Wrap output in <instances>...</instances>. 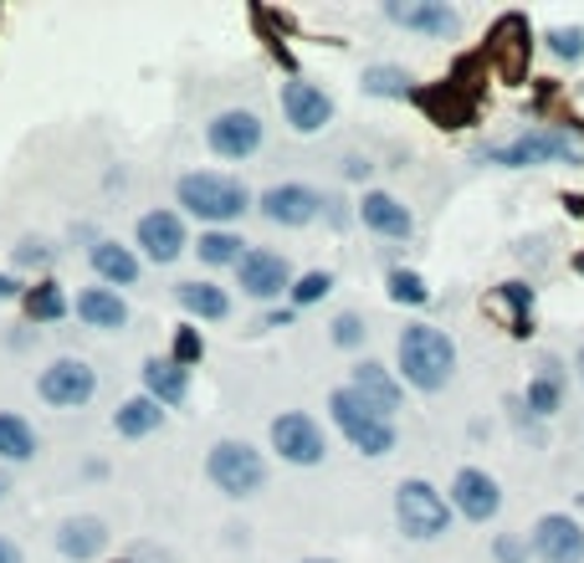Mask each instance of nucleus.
Instances as JSON below:
<instances>
[{"label":"nucleus","instance_id":"1","mask_svg":"<svg viewBox=\"0 0 584 563\" xmlns=\"http://www.w3.org/2000/svg\"><path fill=\"white\" fill-rule=\"evenodd\" d=\"M395 369H400V385L441 395L456 379V339L436 323H405L395 343Z\"/></svg>","mask_w":584,"mask_h":563},{"label":"nucleus","instance_id":"2","mask_svg":"<svg viewBox=\"0 0 584 563\" xmlns=\"http://www.w3.org/2000/svg\"><path fill=\"white\" fill-rule=\"evenodd\" d=\"M477 159L493 164V169H539V164L580 169L584 164V139L574 134V129H559V123H539V129H524L518 139L487 144Z\"/></svg>","mask_w":584,"mask_h":563},{"label":"nucleus","instance_id":"3","mask_svg":"<svg viewBox=\"0 0 584 563\" xmlns=\"http://www.w3.org/2000/svg\"><path fill=\"white\" fill-rule=\"evenodd\" d=\"M451 503L447 492H436L426 476H405L400 487H395V522H400L405 538H416V543H436V538L451 533Z\"/></svg>","mask_w":584,"mask_h":563},{"label":"nucleus","instance_id":"4","mask_svg":"<svg viewBox=\"0 0 584 563\" xmlns=\"http://www.w3.org/2000/svg\"><path fill=\"white\" fill-rule=\"evenodd\" d=\"M175 195H180V206L190 210V216H200V221L210 225H231L241 221L246 210H252V195H246V185L231 175H185L180 185H175Z\"/></svg>","mask_w":584,"mask_h":563},{"label":"nucleus","instance_id":"5","mask_svg":"<svg viewBox=\"0 0 584 563\" xmlns=\"http://www.w3.org/2000/svg\"><path fill=\"white\" fill-rule=\"evenodd\" d=\"M329 416H333V426L344 430V441L354 445L360 456H389V451L400 445V435H395V420L375 416V410H370V405H364L349 385L329 395Z\"/></svg>","mask_w":584,"mask_h":563},{"label":"nucleus","instance_id":"6","mask_svg":"<svg viewBox=\"0 0 584 563\" xmlns=\"http://www.w3.org/2000/svg\"><path fill=\"white\" fill-rule=\"evenodd\" d=\"M206 476L225 497H256V492L267 487V461L246 441H221V445H210Z\"/></svg>","mask_w":584,"mask_h":563},{"label":"nucleus","instance_id":"7","mask_svg":"<svg viewBox=\"0 0 584 563\" xmlns=\"http://www.w3.org/2000/svg\"><path fill=\"white\" fill-rule=\"evenodd\" d=\"M385 21L410 31V36H426V42H456L462 36V11L447 0H389Z\"/></svg>","mask_w":584,"mask_h":563},{"label":"nucleus","instance_id":"8","mask_svg":"<svg viewBox=\"0 0 584 563\" xmlns=\"http://www.w3.org/2000/svg\"><path fill=\"white\" fill-rule=\"evenodd\" d=\"M447 503H451V512L466 522H493L497 512H503V482H497L487 466H462V472L451 476Z\"/></svg>","mask_w":584,"mask_h":563},{"label":"nucleus","instance_id":"9","mask_svg":"<svg viewBox=\"0 0 584 563\" xmlns=\"http://www.w3.org/2000/svg\"><path fill=\"white\" fill-rule=\"evenodd\" d=\"M533 563H584V522L574 512H543L528 528Z\"/></svg>","mask_w":584,"mask_h":563},{"label":"nucleus","instance_id":"10","mask_svg":"<svg viewBox=\"0 0 584 563\" xmlns=\"http://www.w3.org/2000/svg\"><path fill=\"white\" fill-rule=\"evenodd\" d=\"M272 451L287 461V466H318L329 456V441H323V426L302 410H287V416L272 420Z\"/></svg>","mask_w":584,"mask_h":563},{"label":"nucleus","instance_id":"11","mask_svg":"<svg viewBox=\"0 0 584 563\" xmlns=\"http://www.w3.org/2000/svg\"><path fill=\"white\" fill-rule=\"evenodd\" d=\"M36 395H42L46 405H57V410H77V405H88L92 395H98V374H92V364H82V358H57V364L42 369Z\"/></svg>","mask_w":584,"mask_h":563},{"label":"nucleus","instance_id":"12","mask_svg":"<svg viewBox=\"0 0 584 563\" xmlns=\"http://www.w3.org/2000/svg\"><path fill=\"white\" fill-rule=\"evenodd\" d=\"M570 364L559 354H539L533 358V374H528V389H524V400L528 410H533V420L539 426H549V420L564 410V400H570Z\"/></svg>","mask_w":584,"mask_h":563},{"label":"nucleus","instance_id":"13","mask_svg":"<svg viewBox=\"0 0 584 563\" xmlns=\"http://www.w3.org/2000/svg\"><path fill=\"white\" fill-rule=\"evenodd\" d=\"M206 144L221 159H252L256 148H262V119H256L252 108H225V113H216L206 123Z\"/></svg>","mask_w":584,"mask_h":563},{"label":"nucleus","instance_id":"14","mask_svg":"<svg viewBox=\"0 0 584 563\" xmlns=\"http://www.w3.org/2000/svg\"><path fill=\"white\" fill-rule=\"evenodd\" d=\"M236 282H241V292L246 297L272 302V297L293 292V267H287V256L267 252V246H252V252L236 262Z\"/></svg>","mask_w":584,"mask_h":563},{"label":"nucleus","instance_id":"15","mask_svg":"<svg viewBox=\"0 0 584 563\" xmlns=\"http://www.w3.org/2000/svg\"><path fill=\"white\" fill-rule=\"evenodd\" d=\"M256 210H262L272 225L298 231V225H313L318 216H323V195H318L313 185H272V190H262Z\"/></svg>","mask_w":584,"mask_h":563},{"label":"nucleus","instance_id":"16","mask_svg":"<svg viewBox=\"0 0 584 563\" xmlns=\"http://www.w3.org/2000/svg\"><path fill=\"white\" fill-rule=\"evenodd\" d=\"M349 389L360 395L375 416L395 420V410L405 405V385H400V374L385 369V364H375V358H360L354 369H349Z\"/></svg>","mask_w":584,"mask_h":563},{"label":"nucleus","instance_id":"17","mask_svg":"<svg viewBox=\"0 0 584 563\" xmlns=\"http://www.w3.org/2000/svg\"><path fill=\"white\" fill-rule=\"evenodd\" d=\"M283 113L298 134H323V129L333 123V98L318 88V82L293 77V82H283Z\"/></svg>","mask_w":584,"mask_h":563},{"label":"nucleus","instance_id":"18","mask_svg":"<svg viewBox=\"0 0 584 563\" xmlns=\"http://www.w3.org/2000/svg\"><path fill=\"white\" fill-rule=\"evenodd\" d=\"M360 221H364V231H375V236H385V241H410V231H416L410 206L389 190H364Z\"/></svg>","mask_w":584,"mask_h":563},{"label":"nucleus","instance_id":"19","mask_svg":"<svg viewBox=\"0 0 584 563\" xmlns=\"http://www.w3.org/2000/svg\"><path fill=\"white\" fill-rule=\"evenodd\" d=\"M134 236H139V246H144V256L159 262V267H169V262L190 246V241H185V221L175 216V210H150V216L139 221Z\"/></svg>","mask_w":584,"mask_h":563},{"label":"nucleus","instance_id":"20","mask_svg":"<svg viewBox=\"0 0 584 563\" xmlns=\"http://www.w3.org/2000/svg\"><path fill=\"white\" fill-rule=\"evenodd\" d=\"M528 52H533V42H528V21L524 15H508V21L493 31L497 73L508 77V82H524L528 77Z\"/></svg>","mask_w":584,"mask_h":563},{"label":"nucleus","instance_id":"21","mask_svg":"<svg viewBox=\"0 0 584 563\" xmlns=\"http://www.w3.org/2000/svg\"><path fill=\"white\" fill-rule=\"evenodd\" d=\"M108 549V528L103 518H67L57 528V553L73 563H92L98 553Z\"/></svg>","mask_w":584,"mask_h":563},{"label":"nucleus","instance_id":"22","mask_svg":"<svg viewBox=\"0 0 584 563\" xmlns=\"http://www.w3.org/2000/svg\"><path fill=\"white\" fill-rule=\"evenodd\" d=\"M144 389L159 405H180L190 395V369L175 358H144Z\"/></svg>","mask_w":584,"mask_h":563},{"label":"nucleus","instance_id":"23","mask_svg":"<svg viewBox=\"0 0 584 563\" xmlns=\"http://www.w3.org/2000/svg\"><path fill=\"white\" fill-rule=\"evenodd\" d=\"M88 256H92V272H98L108 287H134L139 282V256L129 252V246H119V241H98Z\"/></svg>","mask_w":584,"mask_h":563},{"label":"nucleus","instance_id":"24","mask_svg":"<svg viewBox=\"0 0 584 563\" xmlns=\"http://www.w3.org/2000/svg\"><path fill=\"white\" fill-rule=\"evenodd\" d=\"M77 318L88 328H123L129 308H123V297L113 287H88V292H77Z\"/></svg>","mask_w":584,"mask_h":563},{"label":"nucleus","instance_id":"25","mask_svg":"<svg viewBox=\"0 0 584 563\" xmlns=\"http://www.w3.org/2000/svg\"><path fill=\"white\" fill-rule=\"evenodd\" d=\"M159 426H165V405L150 400V395L119 405V416H113V430H119L123 441H144V435H154Z\"/></svg>","mask_w":584,"mask_h":563},{"label":"nucleus","instance_id":"26","mask_svg":"<svg viewBox=\"0 0 584 563\" xmlns=\"http://www.w3.org/2000/svg\"><path fill=\"white\" fill-rule=\"evenodd\" d=\"M175 297H180V308L190 312V318H206V323H221L225 312H231V297H225L221 287H210V282H180Z\"/></svg>","mask_w":584,"mask_h":563},{"label":"nucleus","instance_id":"27","mask_svg":"<svg viewBox=\"0 0 584 563\" xmlns=\"http://www.w3.org/2000/svg\"><path fill=\"white\" fill-rule=\"evenodd\" d=\"M360 88L370 98H416V77L405 67H395V62H375V67H364Z\"/></svg>","mask_w":584,"mask_h":563},{"label":"nucleus","instance_id":"28","mask_svg":"<svg viewBox=\"0 0 584 563\" xmlns=\"http://www.w3.org/2000/svg\"><path fill=\"white\" fill-rule=\"evenodd\" d=\"M539 46L559 62V67H580L584 62V26H574V21L570 26H549L539 36Z\"/></svg>","mask_w":584,"mask_h":563},{"label":"nucleus","instance_id":"29","mask_svg":"<svg viewBox=\"0 0 584 563\" xmlns=\"http://www.w3.org/2000/svg\"><path fill=\"white\" fill-rule=\"evenodd\" d=\"M36 456V430L21 416H0V461H31Z\"/></svg>","mask_w":584,"mask_h":563},{"label":"nucleus","instance_id":"30","mask_svg":"<svg viewBox=\"0 0 584 563\" xmlns=\"http://www.w3.org/2000/svg\"><path fill=\"white\" fill-rule=\"evenodd\" d=\"M21 308H26L31 323H57L62 312H67V297H62L57 282H36V287L21 297Z\"/></svg>","mask_w":584,"mask_h":563},{"label":"nucleus","instance_id":"31","mask_svg":"<svg viewBox=\"0 0 584 563\" xmlns=\"http://www.w3.org/2000/svg\"><path fill=\"white\" fill-rule=\"evenodd\" d=\"M195 252H200V262H206V267H236L241 256V236H231V231H200V246H195Z\"/></svg>","mask_w":584,"mask_h":563},{"label":"nucleus","instance_id":"32","mask_svg":"<svg viewBox=\"0 0 584 563\" xmlns=\"http://www.w3.org/2000/svg\"><path fill=\"white\" fill-rule=\"evenodd\" d=\"M385 287H389V302H400V308H426V302H431L426 277H420V272H410V267H395L385 277Z\"/></svg>","mask_w":584,"mask_h":563},{"label":"nucleus","instance_id":"33","mask_svg":"<svg viewBox=\"0 0 584 563\" xmlns=\"http://www.w3.org/2000/svg\"><path fill=\"white\" fill-rule=\"evenodd\" d=\"M329 292H333V272H302V277L293 282V308H313V302H323Z\"/></svg>","mask_w":584,"mask_h":563},{"label":"nucleus","instance_id":"34","mask_svg":"<svg viewBox=\"0 0 584 563\" xmlns=\"http://www.w3.org/2000/svg\"><path fill=\"white\" fill-rule=\"evenodd\" d=\"M493 559H497V563H533L528 533H497V538H493Z\"/></svg>","mask_w":584,"mask_h":563},{"label":"nucleus","instance_id":"35","mask_svg":"<svg viewBox=\"0 0 584 563\" xmlns=\"http://www.w3.org/2000/svg\"><path fill=\"white\" fill-rule=\"evenodd\" d=\"M364 333H370V328H364L360 312H339V318H333V333H329V339L339 343V349H360Z\"/></svg>","mask_w":584,"mask_h":563},{"label":"nucleus","instance_id":"36","mask_svg":"<svg viewBox=\"0 0 584 563\" xmlns=\"http://www.w3.org/2000/svg\"><path fill=\"white\" fill-rule=\"evenodd\" d=\"M206 354V339H200V333H195V328H180V333H175V364H185V369H190L195 358Z\"/></svg>","mask_w":584,"mask_h":563},{"label":"nucleus","instance_id":"37","mask_svg":"<svg viewBox=\"0 0 584 563\" xmlns=\"http://www.w3.org/2000/svg\"><path fill=\"white\" fill-rule=\"evenodd\" d=\"M15 267H52V246L46 241H21L15 246Z\"/></svg>","mask_w":584,"mask_h":563},{"label":"nucleus","instance_id":"38","mask_svg":"<svg viewBox=\"0 0 584 563\" xmlns=\"http://www.w3.org/2000/svg\"><path fill=\"white\" fill-rule=\"evenodd\" d=\"M503 410H508V416H513V426L524 430V435H539V420H533V410H528V400H524V395H508V400H503Z\"/></svg>","mask_w":584,"mask_h":563},{"label":"nucleus","instance_id":"39","mask_svg":"<svg viewBox=\"0 0 584 563\" xmlns=\"http://www.w3.org/2000/svg\"><path fill=\"white\" fill-rule=\"evenodd\" d=\"M0 563H21V549H15L11 538H0Z\"/></svg>","mask_w":584,"mask_h":563},{"label":"nucleus","instance_id":"40","mask_svg":"<svg viewBox=\"0 0 584 563\" xmlns=\"http://www.w3.org/2000/svg\"><path fill=\"white\" fill-rule=\"evenodd\" d=\"M349 175L364 179V175H370V159H360V154H354V159H349Z\"/></svg>","mask_w":584,"mask_h":563},{"label":"nucleus","instance_id":"41","mask_svg":"<svg viewBox=\"0 0 584 563\" xmlns=\"http://www.w3.org/2000/svg\"><path fill=\"white\" fill-rule=\"evenodd\" d=\"M574 379H580V389H584V339H580V349H574Z\"/></svg>","mask_w":584,"mask_h":563},{"label":"nucleus","instance_id":"42","mask_svg":"<svg viewBox=\"0 0 584 563\" xmlns=\"http://www.w3.org/2000/svg\"><path fill=\"white\" fill-rule=\"evenodd\" d=\"M21 292V287H15V277H5V272H0V297H15Z\"/></svg>","mask_w":584,"mask_h":563},{"label":"nucleus","instance_id":"43","mask_svg":"<svg viewBox=\"0 0 584 563\" xmlns=\"http://www.w3.org/2000/svg\"><path fill=\"white\" fill-rule=\"evenodd\" d=\"M302 563H333V559H302Z\"/></svg>","mask_w":584,"mask_h":563},{"label":"nucleus","instance_id":"44","mask_svg":"<svg viewBox=\"0 0 584 563\" xmlns=\"http://www.w3.org/2000/svg\"><path fill=\"white\" fill-rule=\"evenodd\" d=\"M5 492H11V487H5V482H0V497H5Z\"/></svg>","mask_w":584,"mask_h":563},{"label":"nucleus","instance_id":"45","mask_svg":"<svg viewBox=\"0 0 584 563\" xmlns=\"http://www.w3.org/2000/svg\"><path fill=\"white\" fill-rule=\"evenodd\" d=\"M119 563H134V559H119Z\"/></svg>","mask_w":584,"mask_h":563}]
</instances>
